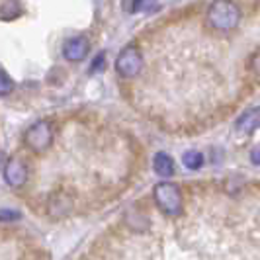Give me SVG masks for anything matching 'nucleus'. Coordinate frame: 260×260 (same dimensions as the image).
Wrapping results in <instances>:
<instances>
[{
    "mask_svg": "<svg viewBox=\"0 0 260 260\" xmlns=\"http://www.w3.org/2000/svg\"><path fill=\"white\" fill-rule=\"evenodd\" d=\"M104 61H106V55H104V53H100V55L94 59V63H92V67H90L92 73H98V71L104 67Z\"/></svg>",
    "mask_w": 260,
    "mask_h": 260,
    "instance_id": "f8f14e48",
    "label": "nucleus"
},
{
    "mask_svg": "<svg viewBox=\"0 0 260 260\" xmlns=\"http://www.w3.org/2000/svg\"><path fill=\"white\" fill-rule=\"evenodd\" d=\"M53 139H55V131L47 119L36 121L24 135V143L34 153H45L53 145Z\"/></svg>",
    "mask_w": 260,
    "mask_h": 260,
    "instance_id": "7ed1b4c3",
    "label": "nucleus"
},
{
    "mask_svg": "<svg viewBox=\"0 0 260 260\" xmlns=\"http://www.w3.org/2000/svg\"><path fill=\"white\" fill-rule=\"evenodd\" d=\"M14 90V80L8 73L0 71V96H8Z\"/></svg>",
    "mask_w": 260,
    "mask_h": 260,
    "instance_id": "9b49d317",
    "label": "nucleus"
},
{
    "mask_svg": "<svg viewBox=\"0 0 260 260\" xmlns=\"http://www.w3.org/2000/svg\"><path fill=\"white\" fill-rule=\"evenodd\" d=\"M88 53H90V41L84 36L67 39L65 45H63V57H65L67 61H71V63L82 61L84 57H88Z\"/></svg>",
    "mask_w": 260,
    "mask_h": 260,
    "instance_id": "39448f33",
    "label": "nucleus"
},
{
    "mask_svg": "<svg viewBox=\"0 0 260 260\" xmlns=\"http://www.w3.org/2000/svg\"><path fill=\"white\" fill-rule=\"evenodd\" d=\"M153 198L158 209L169 215V217H176L182 213V192L176 184L172 182H158L153 188Z\"/></svg>",
    "mask_w": 260,
    "mask_h": 260,
    "instance_id": "f03ea898",
    "label": "nucleus"
},
{
    "mask_svg": "<svg viewBox=\"0 0 260 260\" xmlns=\"http://www.w3.org/2000/svg\"><path fill=\"white\" fill-rule=\"evenodd\" d=\"M235 129L245 137L260 129V108H250L247 112H243L241 117L237 119V123H235Z\"/></svg>",
    "mask_w": 260,
    "mask_h": 260,
    "instance_id": "0eeeda50",
    "label": "nucleus"
},
{
    "mask_svg": "<svg viewBox=\"0 0 260 260\" xmlns=\"http://www.w3.org/2000/svg\"><path fill=\"white\" fill-rule=\"evenodd\" d=\"M4 180L12 188H22L27 182V169L20 158H10L4 167Z\"/></svg>",
    "mask_w": 260,
    "mask_h": 260,
    "instance_id": "423d86ee",
    "label": "nucleus"
},
{
    "mask_svg": "<svg viewBox=\"0 0 260 260\" xmlns=\"http://www.w3.org/2000/svg\"><path fill=\"white\" fill-rule=\"evenodd\" d=\"M0 165H2V153H0Z\"/></svg>",
    "mask_w": 260,
    "mask_h": 260,
    "instance_id": "dca6fc26",
    "label": "nucleus"
},
{
    "mask_svg": "<svg viewBox=\"0 0 260 260\" xmlns=\"http://www.w3.org/2000/svg\"><path fill=\"white\" fill-rule=\"evenodd\" d=\"M252 67H254V71H256V75L260 77V49L256 51V55L252 57Z\"/></svg>",
    "mask_w": 260,
    "mask_h": 260,
    "instance_id": "2eb2a0df",
    "label": "nucleus"
},
{
    "mask_svg": "<svg viewBox=\"0 0 260 260\" xmlns=\"http://www.w3.org/2000/svg\"><path fill=\"white\" fill-rule=\"evenodd\" d=\"M143 69V53L137 45H125L116 57V71L123 78L137 77Z\"/></svg>",
    "mask_w": 260,
    "mask_h": 260,
    "instance_id": "20e7f679",
    "label": "nucleus"
},
{
    "mask_svg": "<svg viewBox=\"0 0 260 260\" xmlns=\"http://www.w3.org/2000/svg\"><path fill=\"white\" fill-rule=\"evenodd\" d=\"M250 162L260 167V143L252 147V151H250Z\"/></svg>",
    "mask_w": 260,
    "mask_h": 260,
    "instance_id": "ddd939ff",
    "label": "nucleus"
},
{
    "mask_svg": "<svg viewBox=\"0 0 260 260\" xmlns=\"http://www.w3.org/2000/svg\"><path fill=\"white\" fill-rule=\"evenodd\" d=\"M18 211H0V221H12V219H18Z\"/></svg>",
    "mask_w": 260,
    "mask_h": 260,
    "instance_id": "4468645a",
    "label": "nucleus"
},
{
    "mask_svg": "<svg viewBox=\"0 0 260 260\" xmlns=\"http://www.w3.org/2000/svg\"><path fill=\"white\" fill-rule=\"evenodd\" d=\"M182 165L190 170L202 169V165H204V155H202L200 151H186L182 155Z\"/></svg>",
    "mask_w": 260,
    "mask_h": 260,
    "instance_id": "1a4fd4ad",
    "label": "nucleus"
},
{
    "mask_svg": "<svg viewBox=\"0 0 260 260\" xmlns=\"http://www.w3.org/2000/svg\"><path fill=\"white\" fill-rule=\"evenodd\" d=\"M241 22V10L233 0H213L208 8V24L217 31H231Z\"/></svg>",
    "mask_w": 260,
    "mask_h": 260,
    "instance_id": "f257e3e1",
    "label": "nucleus"
},
{
    "mask_svg": "<svg viewBox=\"0 0 260 260\" xmlns=\"http://www.w3.org/2000/svg\"><path fill=\"white\" fill-rule=\"evenodd\" d=\"M153 169H155V172L160 178H170L176 172V165H174V160H172L170 155H167V153H156L153 156Z\"/></svg>",
    "mask_w": 260,
    "mask_h": 260,
    "instance_id": "6e6552de",
    "label": "nucleus"
},
{
    "mask_svg": "<svg viewBox=\"0 0 260 260\" xmlns=\"http://www.w3.org/2000/svg\"><path fill=\"white\" fill-rule=\"evenodd\" d=\"M16 16H20L18 2H16V0H8V2L0 8V18H2V20H6V22H10V20H14Z\"/></svg>",
    "mask_w": 260,
    "mask_h": 260,
    "instance_id": "9d476101",
    "label": "nucleus"
}]
</instances>
